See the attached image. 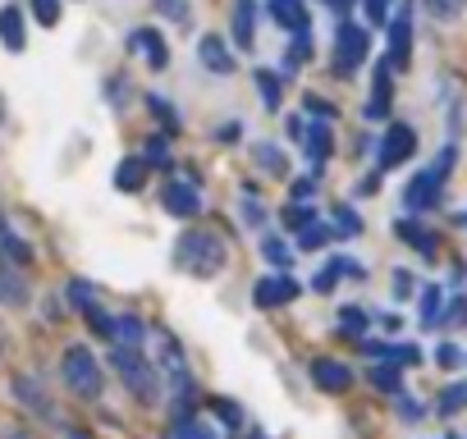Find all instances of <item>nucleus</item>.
<instances>
[{
    "mask_svg": "<svg viewBox=\"0 0 467 439\" xmlns=\"http://www.w3.org/2000/svg\"><path fill=\"white\" fill-rule=\"evenodd\" d=\"M197 60H202L211 73H220V79H225V73H234V55H229V46H225V37H202V42H197Z\"/></svg>",
    "mask_w": 467,
    "mask_h": 439,
    "instance_id": "obj_10",
    "label": "nucleus"
},
{
    "mask_svg": "<svg viewBox=\"0 0 467 439\" xmlns=\"http://www.w3.org/2000/svg\"><path fill=\"white\" fill-rule=\"evenodd\" d=\"M243 225H266V210H261V201L257 197H243Z\"/></svg>",
    "mask_w": 467,
    "mask_h": 439,
    "instance_id": "obj_44",
    "label": "nucleus"
},
{
    "mask_svg": "<svg viewBox=\"0 0 467 439\" xmlns=\"http://www.w3.org/2000/svg\"><path fill=\"white\" fill-rule=\"evenodd\" d=\"M211 412H216L225 425H243V412L234 407V398H211Z\"/></svg>",
    "mask_w": 467,
    "mask_h": 439,
    "instance_id": "obj_36",
    "label": "nucleus"
},
{
    "mask_svg": "<svg viewBox=\"0 0 467 439\" xmlns=\"http://www.w3.org/2000/svg\"><path fill=\"white\" fill-rule=\"evenodd\" d=\"M335 220H340V225H335L340 234H362V220H358L349 206H335Z\"/></svg>",
    "mask_w": 467,
    "mask_h": 439,
    "instance_id": "obj_40",
    "label": "nucleus"
},
{
    "mask_svg": "<svg viewBox=\"0 0 467 439\" xmlns=\"http://www.w3.org/2000/svg\"><path fill=\"white\" fill-rule=\"evenodd\" d=\"M33 14H37V23L55 28L60 23V0H33Z\"/></svg>",
    "mask_w": 467,
    "mask_h": 439,
    "instance_id": "obj_33",
    "label": "nucleus"
},
{
    "mask_svg": "<svg viewBox=\"0 0 467 439\" xmlns=\"http://www.w3.org/2000/svg\"><path fill=\"white\" fill-rule=\"evenodd\" d=\"M330 146H335V137H330V128H325V124L307 128V156H312V161H325V156H330Z\"/></svg>",
    "mask_w": 467,
    "mask_h": 439,
    "instance_id": "obj_26",
    "label": "nucleus"
},
{
    "mask_svg": "<svg viewBox=\"0 0 467 439\" xmlns=\"http://www.w3.org/2000/svg\"><path fill=\"white\" fill-rule=\"evenodd\" d=\"M147 165H170V146H165V137H147Z\"/></svg>",
    "mask_w": 467,
    "mask_h": 439,
    "instance_id": "obj_39",
    "label": "nucleus"
},
{
    "mask_svg": "<svg viewBox=\"0 0 467 439\" xmlns=\"http://www.w3.org/2000/svg\"><path fill=\"white\" fill-rule=\"evenodd\" d=\"M10 389H14V398H19V403H23V407H28L33 416H46V421L55 416V407H51L46 389H42V385H37L33 376H14V385H10Z\"/></svg>",
    "mask_w": 467,
    "mask_h": 439,
    "instance_id": "obj_9",
    "label": "nucleus"
},
{
    "mask_svg": "<svg viewBox=\"0 0 467 439\" xmlns=\"http://www.w3.org/2000/svg\"><path fill=\"white\" fill-rule=\"evenodd\" d=\"M371 385L385 389V394H398V389H404V371H398L394 361H376L371 366Z\"/></svg>",
    "mask_w": 467,
    "mask_h": 439,
    "instance_id": "obj_22",
    "label": "nucleus"
},
{
    "mask_svg": "<svg viewBox=\"0 0 467 439\" xmlns=\"http://www.w3.org/2000/svg\"><path fill=\"white\" fill-rule=\"evenodd\" d=\"M389 288H394V298H413V275H408V270H394V275H389Z\"/></svg>",
    "mask_w": 467,
    "mask_h": 439,
    "instance_id": "obj_43",
    "label": "nucleus"
},
{
    "mask_svg": "<svg viewBox=\"0 0 467 439\" xmlns=\"http://www.w3.org/2000/svg\"><path fill=\"white\" fill-rule=\"evenodd\" d=\"M340 325H344L349 339H362V334H367V312H362V307H344V312H340Z\"/></svg>",
    "mask_w": 467,
    "mask_h": 439,
    "instance_id": "obj_29",
    "label": "nucleus"
},
{
    "mask_svg": "<svg viewBox=\"0 0 467 439\" xmlns=\"http://www.w3.org/2000/svg\"><path fill=\"white\" fill-rule=\"evenodd\" d=\"M303 106H307V110L316 115V119H335V106H330V101H321V97H307Z\"/></svg>",
    "mask_w": 467,
    "mask_h": 439,
    "instance_id": "obj_47",
    "label": "nucleus"
},
{
    "mask_svg": "<svg viewBox=\"0 0 467 439\" xmlns=\"http://www.w3.org/2000/svg\"><path fill=\"white\" fill-rule=\"evenodd\" d=\"M0 252H5L10 261H19V266H23V261H33V248H28L23 238H14L10 229H0Z\"/></svg>",
    "mask_w": 467,
    "mask_h": 439,
    "instance_id": "obj_27",
    "label": "nucleus"
},
{
    "mask_svg": "<svg viewBox=\"0 0 467 439\" xmlns=\"http://www.w3.org/2000/svg\"><path fill=\"white\" fill-rule=\"evenodd\" d=\"M325 5H330V10H349V0H325Z\"/></svg>",
    "mask_w": 467,
    "mask_h": 439,
    "instance_id": "obj_53",
    "label": "nucleus"
},
{
    "mask_svg": "<svg viewBox=\"0 0 467 439\" xmlns=\"http://www.w3.org/2000/svg\"><path fill=\"white\" fill-rule=\"evenodd\" d=\"M60 376H64V385H70L79 398H101V389H106L101 361H97L92 348H83V343L64 348V357H60Z\"/></svg>",
    "mask_w": 467,
    "mask_h": 439,
    "instance_id": "obj_3",
    "label": "nucleus"
},
{
    "mask_svg": "<svg viewBox=\"0 0 467 439\" xmlns=\"http://www.w3.org/2000/svg\"><path fill=\"white\" fill-rule=\"evenodd\" d=\"M294 197H298V201L312 197V179H298V183H294Z\"/></svg>",
    "mask_w": 467,
    "mask_h": 439,
    "instance_id": "obj_50",
    "label": "nucleus"
},
{
    "mask_svg": "<svg viewBox=\"0 0 467 439\" xmlns=\"http://www.w3.org/2000/svg\"><path fill=\"white\" fill-rule=\"evenodd\" d=\"M0 42H5L10 51H23V14L14 5L0 10Z\"/></svg>",
    "mask_w": 467,
    "mask_h": 439,
    "instance_id": "obj_20",
    "label": "nucleus"
},
{
    "mask_svg": "<svg viewBox=\"0 0 467 439\" xmlns=\"http://www.w3.org/2000/svg\"><path fill=\"white\" fill-rule=\"evenodd\" d=\"M23 303H28V279L10 261H0V307H23Z\"/></svg>",
    "mask_w": 467,
    "mask_h": 439,
    "instance_id": "obj_13",
    "label": "nucleus"
},
{
    "mask_svg": "<svg viewBox=\"0 0 467 439\" xmlns=\"http://www.w3.org/2000/svg\"><path fill=\"white\" fill-rule=\"evenodd\" d=\"M0 439H33L23 425H5V430H0Z\"/></svg>",
    "mask_w": 467,
    "mask_h": 439,
    "instance_id": "obj_49",
    "label": "nucleus"
},
{
    "mask_svg": "<svg viewBox=\"0 0 467 439\" xmlns=\"http://www.w3.org/2000/svg\"><path fill=\"white\" fill-rule=\"evenodd\" d=\"M261 257L271 261V266H289V261H294V248H289L280 234H266V238H261Z\"/></svg>",
    "mask_w": 467,
    "mask_h": 439,
    "instance_id": "obj_25",
    "label": "nucleus"
},
{
    "mask_svg": "<svg viewBox=\"0 0 467 439\" xmlns=\"http://www.w3.org/2000/svg\"><path fill=\"white\" fill-rule=\"evenodd\" d=\"M389 69H394V60L385 55V60L376 64V83H371V101H367V119H385V115H389Z\"/></svg>",
    "mask_w": 467,
    "mask_h": 439,
    "instance_id": "obj_12",
    "label": "nucleus"
},
{
    "mask_svg": "<svg viewBox=\"0 0 467 439\" xmlns=\"http://www.w3.org/2000/svg\"><path fill=\"white\" fill-rule=\"evenodd\" d=\"M257 88H261L266 110H280V73L276 69H257Z\"/></svg>",
    "mask_w": 467,
    "mask_h": 439,
    "instance_id": "obj_23",
    "label": "nucleus"
},
{
    "mask_svg": "<svg viewBox=\"0 0 467 439\" xmlns=\"http://www.w3.org/2000/svg\"><path fill=\"white\" fill-rule=\"evenodd\" d=\"M453 170V146H444V152L435 156V165H426L408 188H404V206L408 210H431L440 201V188H444V174Z\"/></svg>",
    "mask_w": 467,
    "mask_h": 439,
    "instance_id": "obj_4",
    "label": "nucleus"
},
{
    "mask_svg": "<svg viewBox=\"0 0 467 439\" xmlns=\"http://www.w3.org/2000/svg\"><path fill=\"white\" fill-rule=\"evenodd\" d=\"M312 385L325 389V394H344L353 385V371H349L344 361H335V357H316L312 361Z\"/></svg>",
    "mask_w": 467,
    "mask_h": 439,
    "instance_id": "obj_7",
    "label": "nucleus"
},
{
    "mask_svg": "<svg viewBox=\"0 0 467 439\" xmlns=\"http://www.w3.org/2000/svg\"><path fill=\"white\" fill-rule=\"evenodd\" d=\"M133 51H138L152 69H165V37L156 33V28H138V33H133V42H128Z\"/></svg>",
    "mask_w": 467,
    "mask_h": 439,
    "instance_id": "obj_14",
    "label": "nucleus"
},
{
    "mask_svg": "<svg viewBox=\"0 0 467 439\" xmlns=\"http://www.w3.org/2000/svg\"><path fill=\"white\" fill-rule=\"evenodd\" d=\"M413 152H417V133H413L408 124H389V133H385V142H380V165L394 170V165L413 161Z\"/></svg>",
    "mask_w": 467,
    "mask_h": 439,
    "instance_id": "obj_6",
    "label": "nucleus"
},
{
    "mask_svg": "<svg viewBox=\"0 0 467 439\" xmlns=\"http://www.w3.org/2000/svg\"><path fill=\"white\" fill-rule=\"evenodd\" d=\"M389 361H404V366H417V361H422V352H417L413 343H389Z\"/></svg>",
    "mask_w": 467,
    "mask_h": 439,
    "instance_id": "obj_42",
    "label": "nucleus"
},
{
    "mask_svg": "<svg viewBox=\"0 0 467 439\" xmlns=\"http://www.w3.org/2000/svg\"><path fill=\"white\" fill-rule=\"evenodd\" d=\"M156 10L174 23H188V0H156Z\"/></svg>",
    "mask_w": 467,
    "mask_h": 439,
    "instance_id": "obj_38",
    "label": "nucleus"
},
{
    "mask_svg": "<svg viewBox=\"0 0 467 439\" xmlns=\"http://www.w3.org/2000/svg\"><path fill=\"white\" fill-rule=\"evenodd\" d=\"M298 243H303L307 252H316V248H325V243H330V229H325V225H307V229L298 234Z\"/></svg>",
    "mask_w": 467,
    "mask_h": 439,
    "instance_id": "obj_35",
    "label": "nucleus"
},
{
    "mask_svg": "<svg viewBox=\"0 0 467 439\" xmlns=\"http://www.w3.org/2000/svg\"><path fill=\"white\" fill-rule=\"evenodd\" d=\"M165 210L179 215V220H192L202 210V197H197V183H170L165 188Z\"/></svg>",
    "mask_w": 467,
    "mask_h": 439,
    "instance_id": "obj_11",
    "label": "nucleus"
},
{
    "mask_svg": "<svg viewBox=\"0 0 467 439\" xmlns=\"http://www.w3.org/2000/svg\"><path fill=\"white\" fill-rule=\"evenodd\" d=\"M115 339H119V348H143L147 325L138 316H115Z\"/></svg>",
    "mask_w": 467,
    "mask_h": 439,
    "instance_id": "obj_21",
    "label": "nucleus"
},
{
    "mask_svg": "<svg viewBox=\"0 0 467 439\" xmlns=\"http://www.w3.org/2000/svg\"><path fill=\"white\" fill-rule=\"evenodd\" d=\"M252 156H257V165H266L271 174H285V156L276 152L271 142H257V146H252Z\"/></svg>",
    "mask_w": 467,
    "mask_h": 439,
    "instance_id": "obj_28",
    "label": "nucleus"
},
{
    "mask_svg": "<svg viewBox=\"0 0 467 439\" xmlns=\"http://www.w3.org/2000/svg\"><path fill=\"white\" fill-rule=\"evenodd\" d=\"M462 403H467V389H462V385H453V389H444V394H440V407H435V412H440V416H453Z\"/></svg>",
    "mask_w": 467,
    "mask_h": 439,
    "instance_id": "obj_32",
    "label": "nucleus"
},
{
    "mask_svg": "<svg viewBox=\"0 0 467 439\" xmlns=\"http://www.w3.org/2000/svg\"><path fill=\"white\" fill-rule=\"evenodd\" d=\"M440 303H444L440 288H422V325H435V321H440Z\"/></svg>",
    "mask_w": 467,
    "mask_h": 439,
    "instance_id": "obj_30",
    "label": "nucleus"
},
{
    "mask_svg": "<svg viewBox=\"0 0 467 439\" xmlns=\"http://www.w3.org/2000/svg\"><path fill=\"white\" fill-rule=\"evenodd\" d=\"M70 303H74L79 312H88V307H97V303H92V288H88L83 279H74V284H70Z\"/></svg>",
    "mask_w": 467,
    "mask_h": 439,
    "instance_id": "obj_41",
    "label": "nucleus"
},
{
    "mask_svg": "<svg viewBox=\"0 0 467 439\" xmlns=\"http://www.w3.org/2000/svg\"><path fill=\"white\" fill-rule=\"evenodd\" d=\"M143 179H147V161H138V156H124V161L115 165V188H119V192H138Z\"/></svg>",
    "mask_w": 467,
    "mask_h": 439,
    "instance_id": "obj_16",
    "label": "nucleus"
},
{
    "mask_svg": "<svg viewBox=\"0 0 467 439\" xmlns=\"http://www.w3.org/2000/svg\"><path fill=\"white\" fill-rule=\"evenodd\" d=\"M271 14H276V23H280V28H289L294 37H303V33H307V10L298 5V0H271Z\"/></svg>",
    "mask_w": 467,
    "mask_h": 439,
    "instance_id": "obj_15",
    "label": "nucleus"
},
{
    "mask_svg": "<svg viewBox=\"0 0 467 439\" xmlns=\"http://www.w3.org/2000/svg\"><path fill=\"white\" fill-rule=\"evenodd\" d=\"M398 416H404V421H422V407H417V398L398 394Z\"/></svg>",
    "mask_w": 467,
    "mask_h": 439,
    "instance_id": "obj_46",
    "label": "nucleus"
},
{
    "mask_svg": "<svg viewBox=\"0 0 467 439\" xmlns=\"http://www.w3.org/2000/svg\"><path fill=\"white\" fill-rule=\"evenodd\" d=\"M252 37H257V5H252V0H238V5H234V42L252 46Z\"/></svg>",
    "mask_w": 467,
    "mask_h": 439,
    "instance_id": "obj_18",
    "label": "nucleus"
},
{
    "mask_svg": "<svg viewBox=\"0 0 467 439\" xmlns=\"http://www.w3.org/2000/svg\"><path fill=\"white\" fill-rule=\"evenodd\" d=\"M64 439H92L88 430H79V425H64Z\"/></svg>",
    "mask_w": 467,
    "mask_h": 439,
    "instance_id": "obj_52",
    "label": "nucleus"
},
{
    "mask_svg": "<svg viewBox=\"0 0 467 439\" xmlns=\"http://www.w3.org/2000/svg\"><path fill=\"white\" fill-rule=\"evenodd\" d=\"M225 261H229V257H225V243H220L211 229H188V234L174 243V266L188 270V275H197V279L220 275Z\"/></svg>",
    "mask_w": 467,
    "mask_h": 439,
    "instance_id": "obj_1",
    "label": "nucleus"
},
{
    "mask_svg": "<svg viewBox=\"0 0 467 439\" xmlns=\"http://www.w3.org/2000/svg\"><path fill=\"white\" fill-rule=\"evenodd\" d=\"M115 371L124 380V389L138 398L143 407H152L161 398V380H156V366L138 352V348H115Z\"/></svg>",
    "mask_w": 467,
    "mask_h": 439,
    "instance_id": "obj_2",
    "label": "nucleus"
},
{
    "mask_svg": "<svg viewBox=\"0 0 467 439\" xmlns=\"http://www.w3.org/2000/svg\"><path fill=\"white\" fill-rule=\"evenodd\" d=\"M165 439H216L207 425H197L192 416H174L170 421V430H165Z\"/></svg>",
    "mask_w": 467,
    "mask_h": 439,
    "instance_id": "obj_24",
    "label": "nucleus"
},
{
    "mask_svg": "<svg viewBox=\"0 0 467 439\" xmlns=\"http://www.w3.org/2000/svg\"><path fill=\"white\" fill-rule=\"evenodd\" d=\"M453 10H458V0H435V14H444V19H449Z\"/></svg>",
    "mask_w": 467,
    "mask_h": 439,
    "instance_id": "obj_51",
    "label": "nucleus"
},
{
    "mask_svg": "<svg viewBox=\"0 0 467 439\" xmlns=\"http://www.w3.org/2000/svg\"><path fill=\"white\" fill-rule=\"evenodd\" d=\"M340 275H344V261L335 257V261H330L325 270H316V279H312V284H316V293H330V288H335V279H340Z\"/></svg>",
    "mask_w": 467,
    "mask_h": 439,
    "instance_id": "obj_31",
    "label": "nucleus"
},
{
    "mask_svg": "<svg viewBox=\"0 0 467 439\" xmlns=\"http://www.w3.org/2000/svg\"><path fill=\"white\" fill-rule=\"evenodd\" d=\"M257 307H285V303H294L298 298V284L289 279V275H276V279H261L257 284Z\"/></svg>",
    "mask_w": 467,
    "mask_h": 439,
    "instance_id": "obj_8",
    "label": "nucleus"
},
{
    "mask_svg": "<svg viewBox=\"0 0 467 439\" xmlns=\"http://www.w3.org/2000/svg\"><path fill=\"white\" fill-rule=\"evenodd\" d=\"M435 361L444 366V371H453V366H462V352H458L453 343H440V348H435Z\"/></svg>",
    "mask_w": 467,
    "mask_h": 439,
    "instance_id": "obj_45",
    "label": "nucleus"
},
{
    "mask_svg": "<svg viewBox=\"0 0 467 439\" xmlns=\"http://www.w3.org/2000/svg\"><path fill=\"white\" fill-rule=\"evenodd\" d=\"M147 106L156 110V119H161L165 128H174V133H179V115H174V106H170L165 97H147Z\"/></svg>",
    "mask_w": 467,
    "mask_h": 439,
    "instance_id": "obj_34",
    "label": "nucleus"
},
{
    "mask_svg": "<svg viewBox=\"0 0 467 439\" xmlns=\"http://www.w3.org/2000/svg\"><path fill=\"white\" fill-rule=\"evenodd\" d=\"M312 220H316V215H312L307 206H289V210H285V229H298V234H303Z\"/></svg>",
    "mask_w": 467,
    "mask_h": 439,
    "instance_id": "obj_37",
    "label": "nucleus"
},
{
    "mask_svg": "<svg viewBox=\"0 0 467 439\" xmlns=\"http://www.w3.org/2000/svg\"><path fill=\"white\" fill-rule=\"evenodd\" d=\"M367 14H371V23H385V19H389V5H385V0H367Z\"/></svg>",
    "mask_w": 467,
    "mask_h": 439,
    "instance_id": "obj_48",
    "label": "nucleus"
},
{
    "mask_svg": "<svg viewBox=\"0 0 467 439\" xmlns=\"http://www.w3.org/2000/svg\"><path fill=\"white\" fill-rule=\"evenodd\" d=\"M367 51H371V33L358 28V23H344L340 37H335V73L340 79H349V73L367 60Z\"/></svg>",
    "mask_w": 467,
    "mask_h": 439,
    "instance_id": "obj_5",
    "label": "nucleus"
},
{
    "mask_svg": "<svg viewBox=\"0 0 467 439\" xmlns=\"http://www.w3.org/2000/svg\"><path fill=\"white\" fill-rule=\"evenodd\" d=\"M394 234L404 238L408 248H417L422 257H431V252H435V234H431V229H422L417 220H398V225H394Z\"/></svg>",
    "mask_w": 467,
    "mask_h": 439,
    "instance_id": "obj_17",
    "label": "nucleus"
},
{
    "mask_svg": "<svg viewBox=\"0 0 467 439\" xmlns=\"http://www.w3.org/2000/svg\"><path fill=\"white\" fill-rule=\"evenodd\" d=\"M408 42H413L408 14H398V19L389 23V60H394V64H408Z\"/></svg>",
    "mask_w": 467,
    "mask_h": 439,
    "instance_id": "obj_19",
    "label": "nucleus"
}]
</instances>
